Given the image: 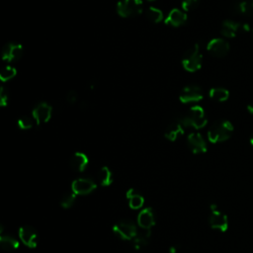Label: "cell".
<instances>
[{
    "label": "cell",
    "mask_w": 253,
    "mask_h": 253,
    "mask_svg": "<svg viewBox=\"0 0 253 253\" xmlns=\"http://www.w3.org/2000/svg\"><path fill=\"white\" fill-rule=\"evenodd\" d=\"M179 122L185 129L193 128L195 130H200L207 125L208 119L205 110L201 106L195 105L189 109L187 114L179 119Z\"/></svg>",
    "instance_id": "6da1fadb"
},
{
    "label": "cell",
    "mask_w": 253,
    "mask_h": 253,
    "mask_svg": "<svg viewBox=\"0 0 253 253\" xmlns=\"http://www.w3.org/2000/svg\"><path fill=\"white\" fill-rule=\"evenodd\" d=\"M233 125L227 120L216 122L208 131V140L212 143H219L227 141L233 134Z\"/></svg>",
    "instance_id": "7a4b0ae2"
},
{
    "label": "cell",
    "mask_w": 253,
    "mask_h": 253,
    "mask_svg": "<svg viewBox=\"0 0 253 253\" xmlns=\"http://www.w3.org/2000/svg\"><path fill=\"white\" fill-rule=\"evenodd\" d=\"M203 55L200 50L199 44H194L190 47L182 56V65L188 72H195L202 66Z\"/></svg>",
    "instance_id": "3957f363"
},
{
    "label": "cell",
    "mask_w": 253,
    "mask_h": 253,
    "mask_svg": "<svg viewBox=\"0 0 253 253\" xmlns=\"http://www.w3.org/2000/svg\"><path fill=\"white\" fill-rule=\"evenodd\" d=\"M143 9L142 0H120L117 3V13L123 18L140 15Z\"/></svg>",
    "instance_id": "277c9868"
},
{
    "label": "cell",
    "mask_w": 253,
    "mask_h": 253,
    "mask_svg": "<svg viewBox=\"0 0 253 253\" xmlns=\"http://www.w3.org/2000/svg\"><path fill=\"white\" fill-rule=\"evenodd\" d=\"M114 233L123 240H132L138 233L137 225L131 221H122L113 226Z\"/></svg>",
    "instance_id": "5b68a950"
},
{
    "label": "cell",
    "mask_w": 253,
    "mask_h": 253,
    "mask_svg": "<svg viewBox=\"0 0 253 253\" xmlns=\"http://www.w3.org/2000/svg\"><path fill=\"white\" fill-rule=\"evenodd\" d=\"M204 98L203 89L198 85H187L185 86L179 95V100L183 104L197 103Z\"/></svg>",
    "instance_id": "8992f818"
},
{
    "label": "cell",
    "mask_w": 253,
    "mask_h": 253,
    "mask_svg": "<svg viewBox=\"0 0 253 253\" xmlns=\"http://www.w3.org/2000/svg\"><path fill=\"white\" fill-rule=\"evenodd\" d=\"M23 54H24V49L21 44L10 42L3 47L1 57L4 61L16 62L23 56Z\"/></svg>",
    "instance_id": "52a82bcc"
},
{
    "label": "cell",
    "mask_w": 253,
    "mask_h": 253,
    "mask_svg": "<svg viewBox=\"0 0 253 253\" xmlns=\"http://www.w3.org/2000/svg\"><path fill=\"white\" fill-rule=\"evenodd\" d=\"M229 44L222 38H214L207 45V51L215 57H224L229 52Z\"/></svg>",
    "instance_id": "ba28073f"
},
{
    "label": "cell",
    "mask_w": 253,
    "mask_h": 253,
    "mask_svg": "<svg viewBox=\"0 0 253 253\" xmlns=\"http://www.w3.org/2000/svg\"><path fill=\"white\" fill-rule=\"evenodd\" d=\"M211 216H210V225L212 228L225 232L228 228V219L227 217L218 210L216 205L211 206Z\"/></svg>",
    "instance_id": "9c48e42d"
},
{
    "label": "cell",
    "mask_w": 253,
    "mask_h": 253,
    "mask_svg": "<svg viewBox=\"0 0 253 253\" xmlns=\"http://www.w3.org/2000/svg\"><path fill=\"white\" fill-rule=\"evenodd\" d=\"M53 115V108L46 102H41L33 109L32 117L37 125L48 123Z\"/></svg>",
    "instance_id": "30bf717a"
},
{
    "label": "cell",
    "mask_w": 253,
    "mask_h": 253,
    "mask_svg": "<svg viewBox=\"0 0 253 253\" xmlns=\"http://www.w3.org/2000/svg\"><path fill=\"white\" fill-rule=\"evenodd\" d=\"M187 144L190 150L195 154L205 153L208 149L206 141L199 133H191L187 138Z\"/></svg>",
    "instance_id": "8fae6325"
},
{
    "label": "cell",
    "mask_w": 253,
    "mask_h": 253,
    "mask_svg": "<svg viewBox=\"0 0 253 253\" xmlns=\"http://www.w3.org/2000/svg\"><path fill=\"white\" fill-rule=\"evenodd\" d=\"M96 188V184L89 178H78L71 184V190L76 195H87Z\"/></svg>",
    "instance_id": "7c38bea8"
},
{
    "label": "cell",
    "mask_w": 253,
    "mask_h": 253,
    "mask_svg": "<svg viewBox=\"0 0 253 253\" xmlns=\"http://www.w3.org/2000/svg\"><path fill=\"white\" fill-rule=\"evenodd\" d=\"M19 237L21 241L30 248H35L38 244V233L31 225H23L19 228Z\"/></svg>",
    "instance_id": "4fadbf2b"
},
{
    "label": "cell",
    "mask_w": 253,
    "mask_h": 253,
    "mask_svg": "<svg viewBox=\"0 0 253 253\" xmlns=\"http://www.w3.org/2000/svg\"><path fill=\"white\" fill-rule=\"evenodd\" d=\"M186 21H187V14L185 13V11H182L178 8H174L169 12V14L167 15L166 19L164 20V23L167 26L178 28L184 25Z\"/></svg>",
    "instance_id": "5bb4252c"
},
{
    "label": "cell",
    "mask_w": 253,
    "mask_h": 253,
    "mask_svg": "<svg viewBox=\"0 0 253 253\" xmlns=\"http://www.w3.org/2000/svg\"><path fill=\"white\" fill-rule=\"evenodd\" d=\"M242 24L233 20H225L221 26V34L225 38H234L238 33L242 32Z\"/></svg>",
    "instance_id": "9a60e30c"
},
{
    "label": "cell",
    "mask_w": 253,
    "mask_h": 253,
    "mask_svg": "<svg viewBox=\"0 0 253 253\" xmlns=\"http://www.w3.org/2000/svg\"><path fill=\"white\" fill-rule=\"evenodd\" d=\"M89 159L83 152H75L70 158V167L76 172H83L86 169Z\"/></svg>",
    "instance_id": "2e32d148"
},
{
    "label": "cell",
    "mask_w": 253,
    "mask_h": 253,
    "mask_svg": "<svg viewBox=\"0 0 253 253\" xmlns=\"http://www.w3.org/2000/svg\"><path fill=\"white\" fill-rule=\"evenodd\" d=\"M138 223L141 228L150 229L155 224V218L152 209L145 208L138 216Z\"/></svg>",
    "instance_id": "e0dca14e"
},
{
    "label": "cell",
    "mask_w": 253,
    "mask_h": 253,
    "mask_svg": "<svg viewBox=\"0 0 253 253\" xmlns=\"http://www.w3.org/2000/svg\"><path fill=\"white\" fill-rule=\"evenodd\" d=\"M184 127L181 125V123L178 122H174L172 124H170L168 126L165 130L164 133V137L170 141H175L179 136L184 134Z\"/></svg>",
    "instance_id": "ac0fdd59"
},
{
    "label": "cell",
    "mask_w": 253,
    "mask_h": 253,
    "mask_svg": "<svg viewBox=\"0 0 253 253\" xmlns=\"http://www.w3.org/2000/svg\"><path fill=\"white\" fill-rule=\"evenodd\" d=\"M149 237H150V229L141 228V230L138 231L137 235L131 241L133 243L134 248L137 250H140L147 245Z\"/></svg>",
    "instance_id": "d6986e66"
},
{
    "label": "cell",
    "mask_w": 253,
    "mask_h": 253,
    "mask_svg": "<svg viewBox=\"0 0 253 253\" xmlns=\"http://www.w3.org/2000/svg\"><path fill=\"white\" fill-rule=\"evenodd\" d=\"M232 11L237 15L250 17L253 15V5L249 1L242 0V1H238L233 4Z\"/></svg>",
    "instance_id": "ffe728a7"
},
{
    "label": "cell",
    "mask_w": 253,
    "mask_h": 253,
    "mask_svg": "<svg viewBox=\"0 0 253 253\" xmlns=\"http://www.w3.org/2000/svg\"><path fill=\"white\" fill-rule=\"evenodd\" d=\"M127 198L129 199V205L132 209L138 210L141 209L144 204V199L141 195H140L136 190L130 189L127 192Z\"/></svg>",
    "instance_id": "44dd1931"
},
{
    "label": "cell",
    "mask_w": 253,
    "mask_h": 253,
    "mask_svg": "<svg viewBox=\"0 0 253 253\" xmlns=\"http://www.w3.org/2000/svg\"><path fill=\"white\" fill-rule=\"evenodd\" d=\"M97 180L101 186H110L113 182V174L112 171L107 166H103L97 173Z\"/></svg>",
    "instance_id": "7402d4cb"
},
{
    "label": "cell",
    "mask_w": 253,
    "mask_h": 253,
    "mask_svg": "<svg viewBox=\"0 0 253 253\" xmlns=\"http://www.w3.org/2000/svg\"><path fill=\"white\" fill-rule=\"evenodd\" d=\"M211 99L218 102H225L229 98V91L223 87H214L209 91Z\"/></svg>",
    "instance_id": "603a6c76"
},
{
    "label": "cell",
    "mask_w": 253,
    "mask_h": 253,
    "mask_svg": "<svg viewBox=\"0 0 253 253\" xmlns=\"http://www.w3.org/2000/svg\"><path fill=\"white\" fill-rule=\"evenodd\" d=\"M0 246L5 251H11L19 247V242L12 236L1 235V237H0Z\"/></svg>",
    "instance_id": "cb8c5ba5"
},
{
    "label": "cell",
    "mask_w": 253,
    "mask_h": 253,
    "mask_svg": "<svg viewBox=\"0 0 253 253\" xmlns=\"http://www.w3.org/2000/svg\"><path fill=\"white\" fill-rule=\"evenodd\" d=\"M75 200H76V194L72 190L69 192H65L60 199V206L63 209H69L74 205Z\"/></svg>",
    "instance_id": "d4e9b609"
},
{
    "label": "cell",
    "mask_w": 253,
    "mask_h": 253,
    "mask_svg": "<svg viewBox=\"0 0 253 253\" xmlns=\"http://www.w3.org/2000/svg\"><path fill=\"white\" fill-rule=\"evenodd\" d=\"M146 17L153 23H160L163 20V13L156 7H149L146 11Z\"/></svg>",
    "instance_id": "484cf974"
},
{
    "label": "cell",
    "mask_w": 253,
    "mask_h": 253,
    "mask_svg": "<svg viewBox=\"0 0 253 253\" xmlns=\"http://www.w3.org/2000/svg\"><path fill=\"white\" fill-rule=\"evenodd\" d=\"M16 75H17V69L13 66L8 65L2 68V70L0 71V80L2 82H6L14 78Z\"/></svg>",
    "instance_id": "4316f807"
},
{
    "label": "cell",
    "mask_w": 253,
    "mask_h": 253,
    "mask_svg": "<svg viewBox=\"0 0 253 253\" xmlns=\"http://www.w3.org/2000/svg\"><path fill=\"white\" fill-rule=\"evenodd\" d=\"M34 123H36V122H35V120H34L33 117L24 116V117H21V118L18 120L17 125H18L19 129L26 131V130L32 129L33 126H34Z\"/></svg>",
    "instance_id": "83f0119b"
},
{
    "label": "cell",
    "mask_w": 253,
    "mask_h": 253,
    "mask_svg": "<svg viewBox=\"0 0 253 253\" xmlns=\"http://www.w3.org/2000/svg\"><path fill=\"white\" fill-rule=\"evenodd\" d=\"M201 0H182L183 11H190L199 6Z\"/></svg>",
    "instance_id": "f1b7e54d"
},
{
    "label": "cell",
    "mask_w": 253,
    "mask_h": 253,
    "mask_svg": "<svg viewBox=\"0 0 253 253\" xmlns=\"http://www.w3.org/2000/svg\"><path fill=\"white\" fill-rule=\"evenodd\" d=\"M9 102V94L7 90L2 86L0 88V106L6 107Z\"/></svg>",
    "instance_id": "f546056e"
},
{
    "label": "cell",
    "mask_w": 253,
    "mask_h": 253,
    "mask_svg": "<svg viewBox=\"0 0 253 253\" xmlns=\"http://www.w3.org/2000/svg\"><path fill=\"white\" fill-rule=\"evenodd\" d=\"M78 100V94L76 91L74 90H71L67 93L66 95V101L69 103V104H74L76 101Z\"/></svg>",
    "instance_id": "4dcf8cb0"
},
{
    "label": "cell",
    "mask_w": 253,
    "mask_h": 253,
    "mask_svg": "<svg viewBox=\"0 0 253 253\" xmlns=\"http://www.w3.org/2000/svg\"><path fill=\"white\" fill-rule=\"evenodd\" d=\"M241 30L243 33H248V32H251V29H250V25L247 24V23H243L242 26H241Z\"/></svg>",
    "instance_id": "1f68e13d"
},
{
    "label": "cell",
    "mask_w": 253,
    "mask_h": 253,
    "mask_svg": "<svg viewBox=\"0 0 253 253\" xmlns=\"http://www.w3.org/2000/svg\"><path fill=\"white\" fill-rule=\"evenodd\" d=\"M247 111H248L250 114H253V102L247 105Z\"/></svg>",
    "instance_id": "d6a6232c"
},
{
    "label": "cell",
    "mask_w": 253,
    "mask_h": 253,
    "mask_svg": "<svg viewBox=\"0 0 253 253\" xmlns=\"http://www.w3.org/2000/svg\"><path fill=\"white\" fill-rule=\"evenodd\" d=\"M169 252L170 253H176L177 252V246H171L170 248H169Z\"/></svg>",
    "instance_id": "836d02e7"
},
{
    "label": "cell",
    "mask_w": 253,
    "mask_h": 253,
    "mask_svg": "<svg viewBox=\"0 0 253 253\" xmlns=\"http://www.w3.org/2000/svg\"><path fill=\"white\" fill-rule=\"evenodd\" d=\"M250 143H251V145L253 146V133H252V135H251V137H250Z\"/></svg>",
    "instance_id": "e575fe53"
},
{
    "label": "cell",
    "mask_w": 253,
    "mask_h": 253,
    "mask_svg": "<svg viewBox=\"0 0 253 253\" xmlns=\"http://www.w3.org/2000/svg\"><path fill=\"white\" fill-rule=\"evenodd\" d=\"M250 34H251V39H252V41H253V29L251 30V32H250Z\"/></svg>",
    "instance_id": "d590c367"
},
{
    "label": "cell",
    "mask_w": 253,
    "mask_h": 253,
    "mask_svg": "<svg viewBox=\"0 0 253 253\" xmlns=\"http://www.w3.org/2000/svg\"><path fill=\"white\" fill-rule=\"evenodd\" d=\"M147 1H155V0H147Z\"/></svg>",
    "instance_id": "8d00e7d4"
},
{
    "label": "cell",
    "mask_w": 253,
    "mask_h": 253,
    "mask_svg": "<svg viewBox=\"0 0 253 253\" xmlns=\"http://www.w3.org/2000/svg\"><path fill=\"white\" fill-rule=\"evenodd\" d=\"M252 5H253V1H252Z\"/></svg>",
    "instance_id": "74e56055"
}]
</instances>
